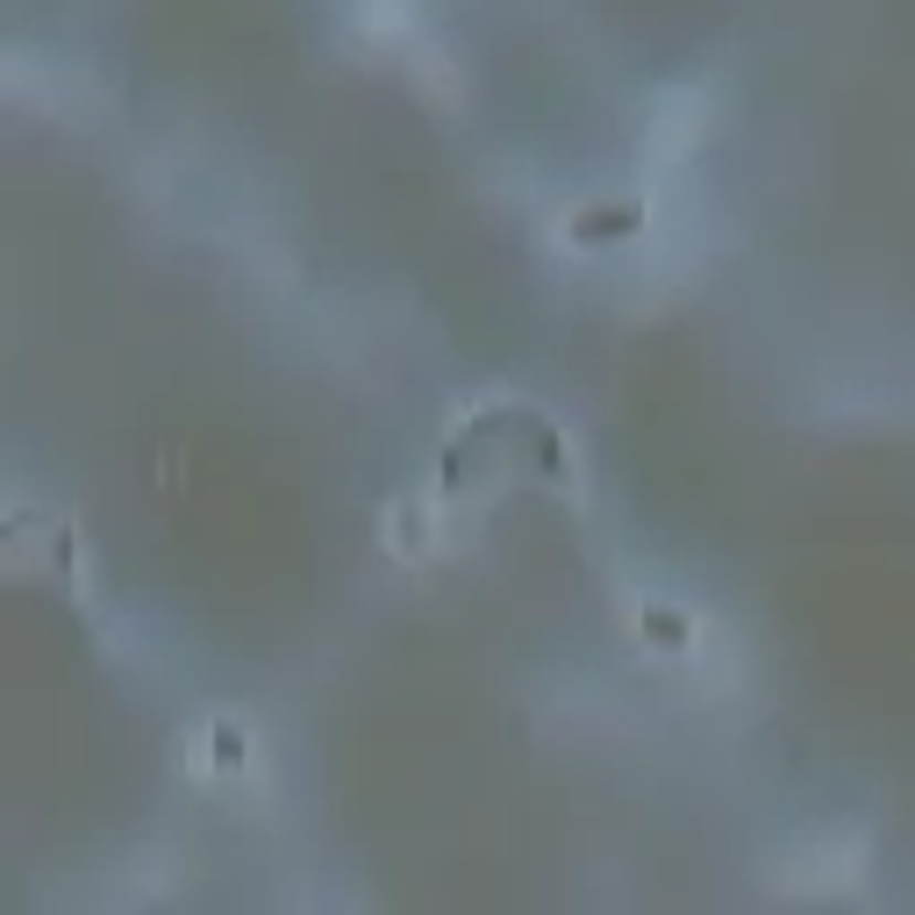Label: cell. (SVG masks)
<instances>
[{"mask_svg": "<svg viewBox=\"0 0 915 915\" xmlns=\"http://www.w3.org/2000/svg\"><path fill=\"white\" fill-rule=\"evenodd\" d=\"M215 758H222V765H244V730L222 723V730H215Z\"/></svg>", "mask_w": 915, "mask_h": 915, "instance_id": "6da1fadb", "label": "cell"}]
</instances>
